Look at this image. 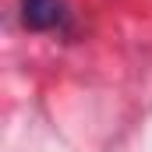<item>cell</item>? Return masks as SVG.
I'll return each instance as SVG.
<instances>
[{"mask_svg":"<svg viewBox=\"0 0 152 152\" xmlns=\"http://www.w3.org/2000/svg\"><path fill=\"white\" fill-rule=\"evenodd\" d=\"M21 21L32 32H67L71 28V11L64 0H18Z\"/></svg>","mask_w":152,"mask_h":152,"instance_id":"cell-1","label":"cell"}]
</instances>
